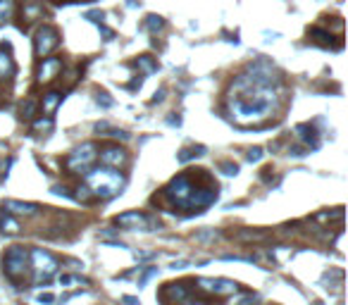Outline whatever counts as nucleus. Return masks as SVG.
Returning <instances> with one entry per match:
<instances>
[{"label": "nucleus", "mask_w": 348, "mask_h": 305, "mask_svg": "<svg viewBox=\"0 0 348 305\" xmlns=\"http://www.w3.org/2000/svg\"><path fill=\"white\" fill-rule=\"evenodd\" d=\"M279 103V77L274 67L265 60L248 67L246 74H238L227 95V108L238 124H260L267 119Z\"/></svg>", "instance_id": "obj_1"}, {"label": "nucleus", "mask_w": 348, "mask_h": 305, "mask_svg": "<svg viewBox=\"0 0 348 305\" xmlns=\"http://www.w3.org/2000/svg\"><path fill=\"white\" fill-rule=\"evenodd\" d=\"M162 196L186 212H203L217 200V184L205 174V170H196V174H179L174 177Z\"/></svg>", "instance_id": "obj_2"}, {"label": "nucleus", "mask_w": 348, "mask_h": 305, "mask_svg": "<svg viewBox=\"0 0 348 305\" xmlns=\"http://www.w3.org/2000/svg\"><path fill=\"white\" fill-rule=\"evenodd\" d=\"M84 179H86V188L91 191L93 198H100V200H108V198L117 196L122 186H124V177L115 170V167H91L84 172Z\"/></svg>", "instance_id": "obj_3"}, {"label": "nucleus", "mask_w": 348, "mask_h": 305, "mask_svg": "<svg viewBox=\"0 0 348 305\" xmlns=\"http://www.w3.org/2000/svg\"><path fill=\"white\" fill-rule=\"evenodd\" d=\"M3 269L8 274L12 284H22V279L29 272V251L24 246H12L8 248L5 258H3Z\"/></svg>", "instance_id": "obj_4"}, {"label": "nucleus", "mask_w": 348, "mask_h": 305, "mask_svg": "<svg viewBox=\"0 0 348 305\" xmlns=\"http://www.w3.org/2000/svg\"><path fill=\"white\" fill-rule=\"evenodd\" d=\"M29 258H31V267H33V272H36V284H46L55 277L57 260L53 258V253L43 251V248H33L29 253Z\"/></svg>", "instance_id": "obj_5"}, {"label": "nucleus", "mask_w": 348, "mask_h": 305, "mask_svg": "<svg viewBox=\"0 0 348 305\" xmlns=\"http://www.w3.org/2000/svg\"><path fill=\"white\" fill-rule=\"evenodd\" d=\"M98 157V148L95 143H81L79 148H74L67 157V170L69 172H77V174H84L86 170H91Z\"/></svg>", "instance_id": "obj_6"}, {"label": "nucleus", "mask_w": 348, "mask_h": 305, "mask_svg": "<svg viewBox=\"0 0 348 305\" xmlns=\"http://www.w3.org/2000/svg\"><path fill=\"white\" fill-rule=\"evenodd\" d=\"M57 46H60V33H57L55 26H50V24H43V26H39V31H36V39H33L36 55H39V57H48V55L53 53Z\"/></svg>", "instance_id": "obj_7"}, {"label": "nucleus", "mask_w": 348, "mask_h": 305, "mask_svg": "<svg viewBox=\"0 0 348 305\" xmlns=\"http://www.w3.org/2000/svg\"><path fill=\"white\" fill-rule=\"evenodd\" d=\"M193 286L203 291V293H210V296H234L238 291L236 282H229V279H207V277H198L193 279Z\"/></svg>", "instance_id": "obj_8"}, {"label": "nucleus", "mask_w": 348, "mask_h": 305, "mask_svg": "<svg viewBox=\"0 0 348 305\" xmlns=\"http://www.w3.org/2000/svg\"><path fill=\"white\" fill-rule=\"evenodd\" d=\"M62 72V57H41L39 72H36V81L39 84H50L55 81Z\"/></svg>", "instance_id": "obj_9"}, {"label": "nucleus", "mask_w": 348, "mask_h": 305, "mask_svg": "<svg viewBox=\"0 0 348 305\" xmlns=\"http://www.w3.org/2000/svg\"><path fill=\"white\" fill-rule=\"evenodd\" d=\"M191 296L189 282H177V284H165V289L160 291V300L162 303H184Z\"/></svg>", "instance_id": "obj_10"}, {"label": "nucleus", "mask_w": 348, "mask_h": 305, "mask_svg": "<svg viewBox=\"0 0 348 305\" xmlns=\"http://www.w3.org/2000/svg\"><path fill=\"white\" fill-rule=\"evenodd\" d=\"M98 157H100V162L105 164V167H124L127 164V150L119 148V146H108V148H103L100 153H98Z\"/></svg>", "instance_id": "obj_11"}, {"label": "nucleus", "mask_w": 348, "mask_h": 305, "mask_svg": "<svg viewBox=\"0 0 348 305\" xmlns=\"http://www.w3.org/2000/svg\"><path fill=\"white\" fill-rule=\"evenodd\" d=\"M117 227H122V229H129V231H134V229H138V231H146L148 229V217L143 215V212H124V215H119L117 219Z\"/></svg>", "instance_id": "obj_12"}, {"label": "nucleus", "mask_w": 348, "mask_h": 305, "mask_svg": "<svg viewBox=\"0 0 348 305\" xmlns=\"http://www.w3.org/2000/svg\"><path fill=\"white\" fill-rule=\"evenodd\" d=\"M8 212H15V215H24V217H33V215H39V208L31 203H22V200H5L3 205Z\"/></svg>", "instance_id": "obj_13"}, {"label": "nucleus", "mask_w": 348, "mask_h": 305, "mask_svg": "<svg viewBox=\"0 0 348 305\" xmlns=\"http://www.w3.org/2000/svg\"><path fill=\"white\" fill-rule=\"evenodd\" d=\"M15 74V62L5 48H0V79H10Z\"/></svg>", "instance_id": "obj_14"}, {"label": "nucleus", "mask_w": 348, "mask_h": 305, "mask_svg": "<svg viewBox=\"0 0 348 305\" xmlns=\"http://www.w3.org/2000/svg\"><path fill=\"white\" fill-rule=\"evenodd\" d=\"M60 103H62V93H60V91H50V93H46L43 95V112H46V115H53Z\"/></svg>", "instance_id": "obj_15"}, {"label": "nucleus", "mask_w": 348, "mask_h": 305, "mask_svg": "<svg viewBox=\"0 0 348 305\" xmlns=\"http://www.w3.org/2000/svg\"><path fill=\"white\" fill-rule=\"evenodd\" d=\"M296 131L301 133V139L305 141V146H308V148H317V133H315V129H312V126L301 124Z\"/></svg>", "instance_id": "obj_16"}, {"label": "nucleus", "mask_w": 348, "mask_h": 305, "mask_svg": "<svg viewBox=\"0 0 348 305\" xmlns=\"http://www.w3.org/2000/svg\"><path fill=\"white\" fill-rule=\"evenodd\" d=\"M15 10H17V3H15V0H0V24L8 22V19H12Z\"/></svg>", "instance_id": "obj_17"}, {"label": "nucleus", "mask_w": 348, "mask_h": 305, "mask_svg": "<svg viewBox=\"0 0 348 305\" xmlns=\"http://www.w3.org/2000/svg\"><path fill=\"white\" fill-rule=\"evenodd\" d=\"M0 231L3 234H19V224L10 215H0Z\"/></svg>", "instance_id": "obj_18"}, {"label": "nucleus", "mask_w": 348, "mask_h": 305, "mask_svg": "<svg viewBox=\"0 0 348 305\" xmlns=\"http://www.w3.org/2000/svg\"><path fill=\"white\" fill-rule=\"evenodd\" d=\"M136 67H141L146 74H153V72L158 70V62H155L153 57H148V55H141V57L136 60Z\"/></svg>", "instance_id": "obj_19"}, {"label": "nucleus", "mask_w": 348, "mask_h": 305, "mask_svg": "<svg viewBox=\"0 0 348 305\" xmlns=\"http://www.w3.org/2000/svg\"><path fill=\"white\" fill-rule=\"evenodd\" d=\"M36 100L33 98H26V100L22 103V108H19V112H22V119H33V115H36Z\"/></svg>", "instance_id": "obj_20"}, {"label": "nucleus", "mask_w": 348, "mask_h": 305, "mask_svg": "<svg viewBox=\"0 0 348 305\" xmlns=\"http://www.w3.org/2000/svg\"><path fill=\"white\" fill-rule=\"evenodd\" d=\"M310 36H312L317 43H322V46H329V43H332V33H327L325 29H317V26L310 29Z\"/></svg>", "instance_id": "obj_21"}, {"label": "nucleus", "mask_w": 348, "mask_h": 305, "mask_svg": "<svg viewBox=\"0 0 348 305\" xmlns=\"http://www.w3.org/2000/svg\"><path fill=\"white\" fill-rule=\"evenodd\" d=\"M203 153H205V148L198 146V148H191V150H182V153L177 155V160H179V162H189L191 157H198V155H203Z\"/></svg>", "instance_id": "obj_22"}, {"label": "nucleus", "mask_w": 348, "mask_h": 305, "mask_svg": "<svg viewBox=\"0 0 348 305\" xmlns=\"http://www.w3.org/2000/svg\"><path fill=\"white\" fill-rule=\"evenodd\" d=\"M146 26L155 33V31H160V29L165 26V19H162V17H158V15H151L148 19H146Z\"/></svg>", "instance_id": "obj_23"}, {"label": "nucleus", "mask_w": 348, "mask_h": 305, "mask_svg": "<svg viewBox=\"0 0 348 305\" xmlns=\"http://www.w3.org/2000/svg\"><path fill=\"white\" fill-rule=\"evenodd\" d=\"M50 126H53V119H50V115H48L46 119H36V122H33V129H36V131H48Z\"/></svg>", "instance_id": "obj_24"}, {"label": "nucleus", "mask_w": 348, "mask_h": 305, "mask_svg": "<svg viewBox=\"0 0 348 305\" xmlns=\"http://www.w3.org/2000/svg\"><path fill=\"white\" fill-rule=\"evenodd\" d=\"M155 274H158V267H151V269H146V272H143V277L138 279V286H146V282H148L151 277H155Z\"/></svg>", "instance_id": "obj_25"}, {"label": "nucleus", "mask_w": 348, "mask_h": 305, "mask_svg": "<svg viewBox=\"0 0 348 305\" xmlns=\"http://www.w3.org/2000/svg\"><path fill=\"white\" fill-rule=\"evenodd\" d=\"M220 167L224 170V174H229V177H231V174H236V172H238V164H231V162H222Z\"/></svg>", "instance_id": "obj_26"}, {"label": "nucleus", "mask_w": 348, "mask_h": 305, "mask_svg": "<svg viewBox=\"0 0 348 305\" xmlns=\"http://www.w3.org/2000/svg\"><path fill=\"white\" fill-rule=\"evenodd\" d=\"M260 157H262V148H253V150H248V160H251V162H258Z\"/></svg>", "instance_id": "obj_27"}, {"label": "nucleus", "mask_w": 348, "mask_h": 305, "mask_svg": "<svg viewBox=\"0 0 348 305\" xmlns=\"http://www.w3.org/2000/svg\"><path fill=\"white\" fill-rule=\"evenodd\" d=\"M215 231H200V234H196V241H210V239H215Z\"/></svg>", "instance_id": "obj_28"}, {"label": "nucleus", "mask_w": 348, "mask_h": 305, "mask_svg": "<svg viewBox=\"0 0 348 305\" xmlns=\"http://www.w3.org/2000/svg\"><path fill=\"white\" fill-rule=\"evenodd\" d=\"M39 303H55V296H53V293H41Z\"/></svg>", "instance_id": "obj_29"}, {"label": "nucleus", "mask_w": 348, "mask_h": 305, "mask_svg": "<svg viewBox=\"0 0 348 305\" xmlns=\"http://www.w3.org/2000/svg\"><path fill=\"white\" fill-rule=\"evenodd\" d=\"M98 103H100V105H105V108H110V105H112V100L108 98V93H100V95H98Z\"/></svg>", "instance_id": "obj_30"}, {"label": "nucleus", "mask_w": 348, "mask_h": 305, "mask_svg": "<svg viewBox=\"0 0 348 305\" xmlns=\"http://www.w3.org/2000/svg\"><path fill=\"white\" fill-rule=\"evenodd\" d=\"M122 303H127V305H141V303H138V298H134V296H124V298H122Z\"/></svg>", "instance_id": "obj_31"}, {"label": "nucleus", "mask_w": 348, "mask_h": 305, "mask_svg": "<svg viewBox=\"0 0 348 305\" xmlns=\"http://www.w3.org/2000/svg\"><path fill=\"white\" fill-rule=\"evenodd\" d=\"M182 305H207V303H205V300H191V298H186Z\"/></svg>", "instance_id": "obj_32"}, {"label": "nucleus", "mask_w": 348, "mask_h": 305, "mask_svg": "<svg viewBox=\"0 0 348 305\" xmlns=\"http://www.w3.org/2000/svg\"><path fill=\"white\" fill-rule=\"evenodd\" d=\"M81 3H88V0H81Z\"/></svg>", "instance_id": "obj_33"}]
</instances>
